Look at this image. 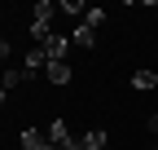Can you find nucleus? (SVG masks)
Masks as SVG:
<instances>
[{"label": "nucleus", "instance_id": "11", "mask_svg": "<svg viewBox=\"0 0 158 150\" xmlns=\"http://www.w3.org/2000/svg\"><path fill=\"white\" fill-rule=\"evenodd\" d=\"M149 133H158V106H154V115H149Z\"/></svg>", "mask_w": 158, "mask_h": 150}, {"label": "nucleus", "instance_id": "5", "mask_svg": "<svg viewBox=\"0 0 158 150\" xmlns=\"http://www.w3.org/2000/svg\"><path fill=\"white\" fill-rule=\"evenodd\" d=\"M70 44H75V49H92V44H97V31H92L88 22H75V31H70Z\"/></svg>", "mask_w": 158, "mask_h": 150}, {"label": "nucleus", "instance_id": "13", "mask_svg": "<svg viewBox=\"0 0 158 150\" xmlns=\"http://www.w3.org/2000/svg\"><path fill=\"white\" fill-rule=\"evenodd\" d=\"M110 150H114V146H110Z\"/></svg>", "mask_w": 158, "mask_h": 150}, {"label": "nucleus", "instance_id": "3", "mask_svg": "<svg viewBox=\"0 0 158 150\" xmlns=\"http://www.w3.org/2000/svg\"><path fill=\"white\" fill-rule=\"evenodd\" d=\"M40 49L48 53V62H66L75 44H70V35H53V40H48V44H40Z\"/></svg>", "mask_w": 158, "mask_h": 150}, {"label": "nucleus", "instance_id": "8", "mask_svg": "<svg viewBox=\"0 0 158 150\" xmlns=\"http://www.w3.org/2000/svg\"><path fill=\"white\" fill-rule=\"evenodd\" d=\"M44 66H48V53H44V49H27L22 71H27V75H35V71H44Z\"/></svg>", "mask_w": 158, "mask_h": 150}, {"label": "nucleus", "instance_id": "2", "mask_svg": "<svg viewBox=\"0 0 158 150\" xmlns=\"http://www.w3.org/2000/svg\"><path fill=\"white\" fill-rule=\"evenodd\" d=\"M18 146L22 150H48V128H22L18 133Z\"/></svg>", "mask_w": 158, "mask_h": 150}, {"label": "nucleus", "instance_id": "10", "mask_svg": "<svg viewBox=\"0 0 158 150\" xmlns=\"http://www.w3.org/2000/svg\"><path fill=\"white\" fill-rule=\"evenodd\" d=\"M84 22H88V27L97 31V27L106 22V9H97V5H88V13H84Z\"/></svg>", "mask_w": 158, "mask_h": 150}, {"label": "nucleus", "instance_id": "1", "mask_svg": "<svg viewBox=\"0 0 158 150\" xmlns=\"http://www.w3.org/2000/svg\"><path fill=\"white\" fill-rule=\"evenodd\" d=\"M79 137H70L66 119H48V150H75Z\"/></svg>", "mask_w": 158, "mask_h": 150}, {"label": "nucleus", "instance_id": "4", "mask_svg": "<svg viewBox=\"0 0 158 150\" xmlns=\"http://www.w3.org/2000/svg\"><path fill=\"white\" fill-rule=\"evenodd\" d=\"M22 80H27V71H22V66H5V80H0V97L9 102V93L22 84Z\"/></svg>", "mask_w": 158, "mask_h": 150}, {"label": "nucleus", "instance_id": "7", "mask_svg": "<svg viewBox=\"0 0 158 150\" xmlns=\"http://www.w3.org/2000/svg\"><path fill=\"white\" fill-rule=\"evenodd\" d=\"M44 80L48 84H70V62H48L44 66Z\"/></svg>", "mask_w": 158, "mask_h": 150}, {"label": "nucleus", "instance_id": "6", "mask_svg": "<svg viewBox=\"0 0 158 150\" xmlns=\"http://www.w3.org/2000/svg\"><path fill=\"white\" fill-rule=\"evenodd\" d=\"M79 146L84 150H110V137H106V128H88V133L79 137Z\"/></svg>", "mask_w": 158, "mask_h": 150}, {"label": "nucleus", "instance_id": "9", "mask_svg": "<svg viewBox=\"0 0 158 150\" xmlns=\"http://www.w3.org/2000/svg\"><path fill=\"white\" fill-rule=\"evenodd\" d=\"M132 88H136V93H154V88H158V71H136V75H132Z\"/></svg>", "mask_w": 158, "mask_h": 150}, {"label": "nucleus", "instance_id": "12", "mask_svg": "<svg viewBox=\"0 0 158 150\" xmlns=\"http://www.w3.org/2000/svg\"><path fill=\"white\" fill-rule=\"evenodd\" d=\"M75 150H84V146H75Z\"/></svg>", "mask_w": 158, "mask_h": 150}]
</instances>
